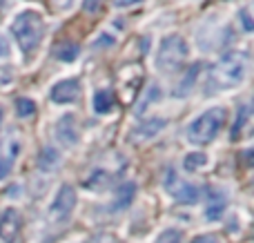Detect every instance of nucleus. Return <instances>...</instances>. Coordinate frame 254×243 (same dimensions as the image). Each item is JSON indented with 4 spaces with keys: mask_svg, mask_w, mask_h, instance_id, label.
<instances>
[{
    "mask_svg": "<svg viewBox=\"0 0 254 243\" xmlns=\"http://www.w3.org/2000/svg\"><path fill=\"white\" fill-rule=\"evenodd\" d=\"M248 67H250V58L246 52H230L221 56L207 74V92L214 94L241 85L248 74Z\"/></svg>",
    "mask_w": 254,
    "mask_h": 243,
    "instance_id": "obj_1",
    "label": "nucleus"
},
{
    "mask_svg": "<svg viewBox=\"0 0 254 243\" xmlns=\"http://www.w3.org/2000/svg\"><path fill=\"white\" fill-rule=\"evenodd\" d=\"M11 34L18 40V47L25 54H31L45 36V18L34 9H27L18 13L16 20L11 22Z\"/></svg>",
    "mask_w": 254,
    "mask_h": 243,
    "instance_id": "obj_2",
    "label": "nucleus"
},
{
    "mask_svg": "<svg viewBox=\"0 0 254 243\" xmlns=\"http://www.w3.org/2000/svg\"><path fill=\"white\" fill-rule=\"evenodd\" d=\"M225 119H228V112L223 107H210L207 112H203L201 116L190 123L188 127V141L194 145H207L216 138V134L223 129Z\"/></svg>",
    "mask_w": 254,
    "mask_h": 243,
    "instance_id": "obj_3",
    "label": "nucleus"
},
{
    "mask_svg": "<svg viewBox=\"0 0 254 243\" xmlns=\"http://www.w3.org/2000/svg\"><path fill=\"white\" fill-rule=\"evenodd\" d=\"M188 54L190 49L185 38L179 34H172L161 40V47H158V54H156V67L161 71H165V74H172V71L183 67Z\"/></svg>",
    "mask_w": 254,
    "mask_h": 243,
    "instance_id": "obj_4",
    "label": "nucleus"
},
{
    "mask_svg": "<svg viewBox=\"0 0 254 243\" xmlns=\"http://www.w3.org/2000/svg\"><path fill=\"white\" fill-rule=\"evenodd\" d=\"M163 187H165V192L172 196V199H176L179 203H196L198 199H201V190H198L196 185H192V183L183 181V179L179 177V172L176 170H167L165 172V179H163Z\"/></svg>",
    "mask_w": 254,
    "mask_h": 243,
    "instance_id": "obj_5",
    "label": "nucleus"
},
{
    "mask_svg": "<svg viewBox=\"0 0 254 243\" xmlns=\"http://www.w3.org/2000/svg\"><path fill=\"white\" fill-rule=\"evenodd\" d=\"M76 208V190L71 185H63L56 192V199L52 203V217L56 221H65Z\"/></svg>",
    "mask_w": 254,
    "mask_h": 243,
    "instance_id": "obj_6",
    "label": "nucleus"
},
{
    "mask_svg": "<svg viewBox=\"0 0 254 243\" xmlns=\"http://www.w3.org/2000/svg\"><path fill=\"white\" fill-rule=\"evenodd\" d=\"M54 136L63 147H74L78 143V121L74 114H65L58 119L54 127Z\"/></svg>",
    "mask_w": 254,
    "mask_h": 243,
    "instance_id": "obj_7",
    "label": "nucleus"
},
{
    "mask_svg": "<svg viewBox=\"0 0 254 243\" xmlns=\"http://www.w3.org/2000/svg\"><path fill=\"white\" fill-rule=\"evenodd\" d=\"M20 228H22L20 212L13 208L2 210V214H0V239L4 243H13L16 237L20 235Z\"/></svg>",
    "mask_w": 254,
    "mask_h": 243,
    "instance_id": "obj_8",
    "label": "nucleus"
},
{
    "mask_svg": "<svg viewBox=\"0 0 254 243\" xmlns=\"http://www.w3.org/2000/svg\"><path fill=\"white\" fill-rule=\"evenodd\" d=\"M80 96V80L78 78H65L52 87V101L58 105L65 103H74Z\"/></svg>",
    "mask_w": 254,
    "mask_h": 243,
    "instance_id": "obj_9",
    "label": "nucleus"
},
{
    "mask_svg": "<svg viewBox=\"0 0 254 243\" xmlns=\"http://www.w3.org/2000/svg\"><path fill=\"white\" fill-rule=\"evenodd\" d=\"M225 205H228V201H225V194H223V192L212 190L210 194H207L205 217L210 219V221H216V219H221V214L225 212Z\"/></svg>",
    "mask_w": 254,
    "mask_h": 243,
    "instance_id": "obj_10",
    "label": "nucleus"
},
{
    "mask_svg": "<svg viewBox=\"0 0 254 243\" xmlns=\"http://www.w3.org/2000/svg\"><path fill=\"white\" fill-rule=\"evenodd\" d=\"M165 125L167 123L163 119H149L147 123H143L140 127H136L134 132H131V141H145V138L156 136V134L165 127Z\"/></svg>",
    "mask_w": 254,
    "mask_h": 243,
    "instance_id": "obj_11",
    "label": "nucleus"
},
{
    "mask_svg": "<svg viewBox=\"0 0 254 243\" xmlns=\"http://www.w3.org/2000/svg\"><path fill=\"white\" fill-rule=\"evenodd\" d=\"M58 163H61V154H58L56 147L47 145V147H43V150H40V154H38V168L40 170L52 172V170L58 168Z\"/></svg>",
    "mask_w": 254,
    "mask_h": 243,
    "instance_id": "obj_12",
    "label": "nucleus"
},
{
    "mask_svg": "<svg viewBox=\"0 0 254 243\" xmlns=\"http://www.w3.org/2000/svg\"><path fill=\"white\" fill-rule=\"evenodd\" d=\"M92 107L96 114H107V112H112V107H114V94H112L110 89H98L92 98Z\"/></svg>",
    "mask_w": 254,
    "mask_h": 243,
    "instance_id": "obj_13",
    "label": "nucleus"
},
{
    "mask_svg": "<svg viewBox=\"0 0 254 243\" xmlns=\"http://www.w3.org/2000/svg\"><path fill=\"white\" fill-rule=\"evenodd\" d=\"M80 54V47L76 43H61L54 47V56L61 62H74Z\"/></svg>",
    "mask_w": 254,
    "mask_h": 243,
    "instance_id": "obj_14",
    "label": "nucleus"
},
{
    "mask_svg": "<svg viewBox=\"0 0 254 243\" xmlns=\"http://www.w3.org/2000/svg\"><path fill=\"white\" fill-rule=\"evenodd\" d=\"M205 163H207V156L203 154V152H192V154H188L183 159V168L188 170V172H196V170H201Z\"/></svg>",
    "mask_w": 254,
    "mask_h": 243,
    "instance_id": "obj_15",
    "label": "nucleus"
},
{
    "mask_svg": "<svg viewBox=\"0 0 254 243\" xmlns=\"http://www.w3.org/2000/svg\"><path fill=\"white\" fill-rule=\"evenodd\" d=\"M156 98H161V89H158V85H149V92L145 94L143 98H140V103L136 105V110H134V112H136V116L143 114L145 107H149L154 101H156Z\"/></svg>",
    "mask_w": 254,
    "mask_h": 243,
    "instance_id": "obj_16",
    "label": "nucleus"
},
{
    "mask_svg": "<svg viewBox=\"0 0 254 243\" xmlns=\"http://www.w3.org/2000/svg\"><path fill=\"white\" fill-rule=\"evenodd\" d=\"M201 71V65H192L190 67V71H188V76H185V83H181L179 87H176V92H174V96H183V94H188L190 92V87L194 85V80H196V74Z\"/></svg>",
    "mask_w": 254,
    "mask_h": 243,
    "instance_id": "obj_17",
    "label": "nucleus"
},
{
    "mask_svg": "<svg viewBox=\"0 0 254 243\" xmlns=\"http://www.w3.org/2000/svg\"><path fill=\"white\" fill-rule=\"evenodd\" d=\"M34 112H36V103L31 98H18L16 101V114L20 119H29V116H34Z\"/></svg>",
    "mask_w": 254,
    "mask_h": 243,
    "instance_id": "obj_18",
    "label": "nucleus"
},
{
    "mask_svg": "<svg viewBox=\"0 0 254 243\" xmlns=\"http://www.w3.org/2000/svg\"><path fill=\"white\" fill-rule=\"evenodd\" d=\"M134 192H136V185H134V183H125V185L121 187V192H119V201H116V208H123V205L131 203V196H134Z\"/></svg>",
    "mask_w": 254,
    "mask_h": 243,
    "instance_id": "obj_19",
    "label": "nucleus"
},
{
    "mask_svg": "<svg viewBox=\"0 0 254 243\" xmlns=\"http://www.w3.org/2000/svg\"><path fill=\"white\" fill-rule=\"evenodd\" d=\"M248 116H250V107L248 105H243L241 110H239V119L234 121V129H232V138H237V136H241V129L246 127V121H248Z\"/></svg>",
    "mask_w": 254,
    "mask_h": 243,
    "instance_id": "obj_20",
    "label": "nucleus"
},
{
    "mask_svg": "<svg viewBox=\"0 0 254 243\" xmlns=\"http://www.w3.org/2000/svg\"><path fill=\"white\" fill-rule=\"evenodd\" d=\"M154 243H181V230L167 228V230H163L161 235H158V239Z\"/></svg>",
    "mask_w": 254,
    "mask_h": 243,
    "instance_id": "obj_21",
    "label": "nucleus"
},
{
    "mask_svg": "<svg viewBox=\"0 0 254 243\" xmlns=\"http://www.w3.org/2000/svg\"><path fill=\"white\" fill-rule=\"evenodd\" d=\"M103 2H105V0H83V9L87 13H94V11H98V9H101Z\"/></svg>",
    "mask_w": 254,
    "mask_h": 243,
    "instance_id": "obj_22",
    "label": "nucleus"
},
{
    "mask_svg": "<svg viewBox=\"0 0 254 243\" xmlns=\"http://www.w3.org/2000/svg\"><path fill=\"white\" fill-rule=\"evenodd\" d=\"M9 174H11V161L0 159V181H2L4 177H9Z\"/></svg>",
    "mask_w": 254,
    "mask_h": 243,
    "instance_id": "obj_23",
    "label": "nucleus"
},
{
    "mask_svg": "<svg viewBox=\"0 0 254 243\" xmlns=\"http://www.w3.org/2000/svg\"><path fill=\"white\" fill-rule=\"evenodd\" d=\"M241 20H243V29L252 31V20H250V11L248 9H241Z\"/></svg>",
    "mask_w": 254,
    "mask_h": 243,
    "instance_id": "obj_24",
    "label": "nucleus"
},
{
    "mask_svg": "<svg viewBox=\"0 0 254 243\" xmlns=\"http://www.w3.org/2000/svg\"><path fill=\"white\" fill-rule=\"evenodd\" d=\"M192 243H219L214 235H201V237H194Z\"/></svg>",
    "mask_w": 254,
    "mask_h": 243,
    "instance_id": "obj_25",
    "label": "nucleus"
},
{
    "mask_svg": "<svg viewBox=\"0 0 254 243\" xmlns=\"http://www.w3.org/2000/svg\"><path fill=\"white\" fill-rule=\"evenodd\" d=\"M143 2V0H114L116 7H134V4Z\"/></svg>",
    "mask_w": 254,
    "mask_h": 243,
    "instance_id": "obj_26",
    "label": "nucleus"
},
{
    "mask_svg": "<svg viewBox=\"0 0 254 243\" xmlns=\"http://www.w3.org/2000/svg\"><path fill=\"white\" fill-rule=\"evenodd\" d=\"M7 54H9V45H7V40H4L2 36H0V58L7 56Z\"/></svg>",
    "mask_w": 254,
    "mask_h": 243,
    "instance_id": "obj_27",
    "label": "nucleus"
},
{
    "mask_svg": "<svg viewBox=\"0 0 254 243\" xmlns=\"http://www.w3.org/2000/svg\"><path fill=\"white\" fill-rule=\"evenodd\" d=\"M0 123H2V110H0Z\"/></svg>",
    "mask_w": 254,
    "mask_h": 243,
    "instance_id": "obj_28",
    "label": "nucleus"
}]
</instances>
